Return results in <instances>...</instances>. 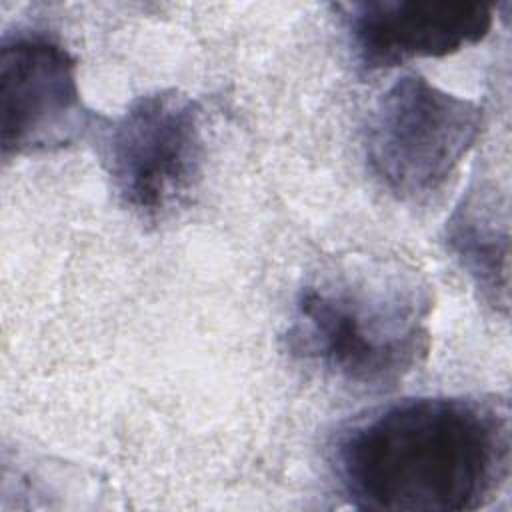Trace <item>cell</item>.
Wrapping results in <instances>:
<instances>
[{
	"label": "cell",
	"mask_w": 512,
	"mask_h": 512,
	"mask_svg": "<svg viewBox=\"0 0 512 512\" xmlns=\"http://www.w3.org/2000/svg\"><path fill=\"white\" fill-rule=\"evenodd\" d=\"M76 80V60L50 34L16 30L0 46L2 156H30L66 148L94 130Z\"/></svg>",
	"instance_id": "cell-5"
},
{
	"label": "cell",
	"mask_w": 512,
	"mask_h": 512,
	"mask_svg": "<svg viewBox=\"0 0 512 512\" xmlns=\"http://www.w3.org/2000/svg\"><path fill=\"white\" fill-rule=\"evenodd\" d=\"M508 218L496 190L482 184L470 190L446 222V244L474 280L482 298L508 306Z\"/></svg>",
	"instance_id": "cell-7"
},
{
	"label": "cell",
	"mask_w": 512,
	"mask_h": 512,
	"mask_svg": "<svg viewBox=\"0 0 512 512\" xmlns=\"http://www.w3.org/2000/svg\"><path fill=\"white\" fill-rule=\"evenodd\" d=\"M482 108L424 76L398 78L374 104L364 130L372 176L398 198L436 192L474 146Z\"/></svg>",
	"instance_id": "cell-4"
},
{
	"label": "cell",
	"mask_w": 512,
	"mask_h": 512,
	"mask_svg": "<svg viewBox=\"0 0 512 512\" xmlns=\"http://www.w3.org/2000/svg\"><path fill=\"white\" fill-rule=\"evenodd\" d=\"M432 304L430 286L414 268L348 260L300 288L288 348L344 384L392 388L430 350Z\"/></svg>",
	"instance_id": "cell-2"
},
{
	"label": "cell",
	"mask_w": 512,
	"mask_h": 512,
	"mask_svg": "<svg viewBox=\"0 0 512 512\" xmlns=\"http://www.w3.org/2000/svg\"><path fill=\"white\" fill-rule=\"evenodd\" d=\"M506 400L422 396L384 406L338 434L334 470L360 510L470 512L510 476Z\"/></svg>",
	"instance_id": "cell-1"
},
{
	"label": "cell",
	"mask_w": 512,
	"mask_h": 512,
	"mask_svg": "<svg viewBox=\"0 0 512 512\" xmlns=\"http://www.w3.org/2000/svg\"><path fill=\"white\" fill-rule=\"evenodd\" d=\"M98 154L118 202L146 222L184 208L204 170L202 110L168 88L138 96L116 118L96 122Z\"/></svg>",
	"instance_id": "cell-3"
},
{
	"label": "cell",
	"mask_w": 512,
	"mask_h": 512,
	"mask_svg": "<svg viewBox=\"0 0 512 512\" xmlns=\"http://www.w3.org/2000/svg\"><path fill=\"white\" fill-rule=\"evenodd\" d=\"M362 70H384L416 58H440L480 42L494 4L436 0H364L336 4Z\"/></svg>",
	"instance_id": "cell-6"
}]
</instances>
